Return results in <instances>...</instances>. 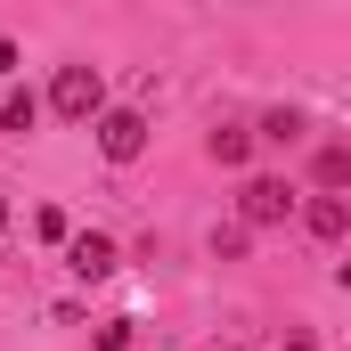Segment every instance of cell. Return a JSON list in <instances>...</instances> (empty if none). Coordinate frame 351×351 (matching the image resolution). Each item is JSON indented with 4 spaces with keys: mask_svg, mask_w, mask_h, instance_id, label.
I'll return each mask as SVG.
<instances>
[{
    "mask_svg": "<svg viewBox=\"0 0 351 351\" xmlns=\"http://www.w3.org/2000/svg\"><path fill=\"white\" fill-rule=\"evenodd\" d=\"M90 131H98V156H106V164H139V156H147V114H139V106H98Z\"/></svg>",
    "mask_w": 351,
    "mask_h": 351,
    "instance_id": "6da1fadb",
    "label": "cell"
},
{
    "mask_svg": "<svg viewBox=\"0 0 351 351\" xmlns=\"http://www.w3.org/2000/svg\"><path fill=\"white\" fill-rule=\"evenodd\" d=\"M49 106H58L66 123H90V114L106 106V82H98V66H58V82H49Z\"/></svg>",
    "mask_w": 351,
    "mask_h": 351,
    "instance_id": "7a4b0ae2",
    "label": "cell"
},
{
    "mask_svg": "<svg viewBox=\"0 0 351 351\" xmlns=\"http://www.w3.org/2000/svg\"><path fill=\"white\" fill-rule=\"evenodd\" d=\"M66 269H74L82 286H98V278L123 269V254H114V237H98V229H66Z\"/></svg>",
    "mask_w": 351,
    "mask_h": 351,
    "instance_id": "3957f363",
    "label": "cell"
},
{
    "mask_svg": "<svg viewBox=\"0 0 351 351\" xmlns=\"http://www.w3.org/2000/svg\"><path fill=\"white\" fill-rule=\"evenodd\" d=\"M237 213H245V229H278V221L294 213V188L262 172V180H245V196H237Z\"/></svg>",
    "mask_w": 351,
    "mask_h": 351,
    "instance_id": "277c9868",
    "label": "cell"
},
{
    "mask_svg": "<svg viewBox=\"0 0 351 351\" xmlns=\"http://www.w3.org/2000/svg\"><path fill=\"white\" fill-rule=\"evenodd\" d=\"M302 221H311V237H319V245H343V237H351V196H311V213H302Z\"/></svg>",
    "mask_w": 351,
    "mask_h": 351,
    "instance_id": "5b68a950",
    "label": "cell"
},
{
    "mask_svg": "<svg viewBox=\"0 0 351 351\" xmlns=\"http://www.w3.org/2000/svg\"><path fill=\"white\" fill-rule=\"evenodd\" d=\"M311 180H319V196H343V188H351V147H319Z\"/></svg>",
    "mask_w": 351,
    "mask_h": 351,
    "instance_id": "8992f818",
    "label": "cell"
},
{
    "mask_svg": "<svg viewBox=\"0 0 351 351\" xmlns=\"http://www.w3.org/2000/svg\"><path fill=\"white\" fill-rule=\"evenodd\" d=\"M33 123H41V98H33V90H8V98H0V131H8V139H25Z\"/></svg>",
    "mask_w": 351,
    "mask_h": 351,
    "instance_id": "52a82bcc",
    "label": "cell"
},
{
    "mask_svg": "<svg viewBox=\"0 0 351 351\" xmlns=\"http://www.w3.org/2000/svg\"><path fill=\"white\" fill-rule=\"evenodd\" d=\"M204 147H213V164H221V172H237V164L254 156V131H237V123H221V131H213Z\"/></svg>",
    "mask_w": 351,
    "mask_h": 351,
    "instance_id": "ba28073f",
    "label": "cell"
},
{
    "mask_svg": "<svg viewBox=\"0 0 351 351\" xmlns=\"http://www.w3.org/2000/svg\"><path fill=\"white\" fill-rule=\"evenodd\" d=\"M254 139H269V147H294V139H302V114H294V106H269Z\"/></svg>",
    "mask_w": 351,
    "mask_h": 351,
    "instance_id": "9c48e42d",
    "label": "cell"
},
{
    "mask_svg": "<svg viewBox=\"0 0 351 351\" xmlns=\"http://www.w3.org/2000/svg\"><path fill=\"white\" fill-rule=\"evenodd\" d=\"M33 237H41V245H66V213L41 204V213H33Z\"/></svg>",
    "mask_w": 351,
    "mask_h": 351,
    "instance_id": "30bf717a",
    "label": "cell"
},
{
    "mask_svg": "<svg viewBox=\"0 0 351 351\" xmlns=\"http://www.w3.org/2000/svg\"><path fill=\"white\" fill-rule=\"evenodd\" d=\"M245 237H254V229H213V254H221V262H237V254H245Z\"/></svg>",
    "mask_w": 351,
    "mask_h": 351,
    "instance_id": "8fae6325",
    "label": "cell"
},
{
    "mask_svg": "<svg viewBox=\"0 0 351 351\" xmlns=\"http://www.w3.org/2000/svg\"><path fill=\"white\" fill-rule=\"evenodd\" d=\"M98 351H131V319H106L98 327Z\"/></svg>",
    "mask_w": 351,
    "mask_h": 351,
    "instance_id": "7c38bea8",
    "label": "cell"
},
{
    "mask_svg": "<svg viewBox=\"0 0 351 351\" xmlns=\"http://www.w3.org/2000/svg\"><path fill=\"white\" fill-rule=\"evenodd\" d=\"M0 229H8V196H0Z\"/></svg>",
    "mask_w": 351,
    "mask_h": 351,
    "instance_id": "4fadbf2b",
    "label": "cell"
}]
</instances>
